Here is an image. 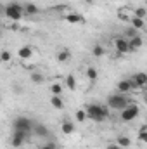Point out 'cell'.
I'll list each match as a JSON object with an SVG mask.
<instances>
[{
    "label": "cell",
    "instance_id": "6da1fadb",
    "mask_svg": "<svg viewBox=\"0 0 147 149\" xmlns=\"http://www.w3.org/2000/svg\"><path fill=\"white\" fill-rule=\"evenodd\" d=\"M85 113H87V118H90L95 123H102L104 120H107L111 116L109 108L104 104H88L85 108Z\"/></svg>",
    "mask_w": 147,
    "mask_h": 149
},
{
    "label": "cell",
    "instance_id": "7a4b0ae2",
    "mask_svg": "<svg viewBox=\"0 0 147 149\" xmlns=\"http://www.w3.org/2000/svg\"><path fill=\"white\" fill-rule=\"evenodd\" d=\"M130 104V101H128V97L125 95V94H112L107 97V102H106V106L109 108V109H116V111H121L123 108H126Z\"/></svg>",
    "mask_w": 147,
    "mask_h": 149
},
{
    "label": "cell",
    "instance_id": "3957f363",
    "mask_svg": "<svg viewBox=\"0 0 147 149\" xmlns=\"http://www.w3.org/2000/svg\"><path fill=\"white\" fill-rule=\"evenodd\" d=\"M3 14L9 17V19H12V21H19L21 17H23V5L21 3H17V2H12V3H9V5H5V9H3Z\"/></svg>",
    "mask_w": 147,
    "mask_h": 149
},
{
    "label": "cell",
    "instance_id": "277c9868",
    "mask_svg": "<svg viewBox=\"0 0 147 149\" xmlns=\"http://www.w3.org/2000/svg\"><path fill=\"white\" fill-rule=\"evenodd\" d=\"M33 125L35 123L28 116H16L14 121H12V128L14 130H21V132H26V134H30L33 130Z\"/></svg>",
    "mask_w": 147,
    "mask_h": 149
},
{
    "label": "cell",
    "instance_id": "5b68a950",
    "mask_svg": "<svg viewBox=\"0 0 147 149\" xmlns=\"http://www.w3.org/2000/svg\"><path fill=\"white\" fill-rule=\"evenodd\" d=\"M140 114V108L137 106V104H128L126 108H123L121 109V113H119V118L123 120V121H133L137 116Z\"/></svg>",
    "mask_w": 147,
    "mask_h": 149
},
{
    "label": "cell",
    "instance_id": "8992f818",
    "mask_svg": "<svg viewBox=\"0 0 147 149\" xmlns=\"http://www.w3.org/2000/svg\"><path fill=\"white\" fill-rule=\"evenodd\" d=\"M26 132H21V130H14L12 132V139H10V146L12 148H21L23 144H24V141H26Z\"/></svg>",
    "mask_w": 147,
    "mask_h": 149
},
{
    "label": "cell",
    "instance_id": "52a82bcc",
    "mask_svg": "<svg viewBox=\"0 0 147 149\" xmlns=\"http://www.w3.org/2000/svg\"><path fill=\"white\" fill-rule=\"evenodd\" d=\"M62 19L69 24H83L85 23V16L83 14H76V12H71V14H64Z\"/></svg>",
    "mask_w": 147,
    "mask_h": 149
},
{
    "label": "cell",
    "instance_id": "ba28073f",
    "mask_svg": "<svg viewBox=\"0 0 147 149\" xmlns=\"http://www.w3.org/2000/svg\"><path fill=\"white\" fill-rule=\"evenodd\" d=\"M142 43H144L142 37H139V35L132 37L130 40H128V52H135V50H139V49L142 47Z\"/></svg>",
    "mask_w": 147,
    "mask_h": 149
},
{
    "label": "cell",
    "instance_id": "9c48e42d",
    "mask_svg": "<svg viewBox=\"0 0 147 149\" xmlns=\"http://www.w3.org/2000/svg\"><path fill=\"white\" fill-rule=\"evenodd\" d=\"M114 47H116V50H118V54H126L128 52V40L126 38H116V42H114Z\"/></svg>",
    "mask_w": 147,
    "mask_h": 149
},
{
    "label": "cell",
    "instance_id": "30bf717a",
    "mask_svg": "<svg viewBox=\"0 0 147 149\" xmlns=\"http://www.w3.org/2000/svg\"><path fill=\"white\" fill-rule=\"evenodd\" d=\"M31 132H33L37 137H43V139H45V137H49V128H47L43 123H35Z\"/></svg>",
    "mask_w": 147,
    "mask_h": 149
},
{
    "label": "cell",
    "instance_id": "8fae6325",
    "mask_svg": "<svg viewBox=\"0 0 147 149\" xmlns=\"http://www.w3.org/2000/svg\"><path fill=\"white\" fill-rule=\"evenodd\" d=\"M116 88H118V94H128V92H132V83H130V80H121V81H118Z\"/></svg>",
    "mask_w": 147,
    "mask_h": 149
},
{
    "label": "cell",
    "instance_id": "7c38bea8",
    "mask_svg": "<svg viewBox=\"0 0 147 149\" xmlns=\"http://www.w3.org/2000/svg\"><path fill=\"white\" fill-rule=\"evenodd\" d=\"M17 56H19L23 61L30 59V57L33 56V49H31V45H24V47H21V49L17 50Z\"/></svg>",
    "mask_w": 147,
    "mask_h": 149
},
{
    "label": "cell",
    "instance_id": "4fadbf2b",
    "mask_svg": "<svg viewBox=\"0 0 147 149\" xmlns=\"http://www.w3.org/2000/svg\"><path fill=\"white\" fill-rule=\"evenodd\" d=\"M57 61L59 63H69L71 61V50L69 49H61L59 52H57Z\"/></svg>",
    "mask_w": 147,
    "mask_h": 149
},
{
    "label": "cell",
    "instance_id": "5bb4252c",
    "mask_svg": "<svg viewBox=\"0 0 147 149\" xmlns=\"http://www.w3.org/2000/svg\"><path fill=\"white\" fill-rule=\"evenodd\" d=\"M132 80L137 83V87H139V88H142V87H146V85H147V74L142 73V71H140V73H135L133 76H132Z\"/></svg>",
    "mask_w": 147,
    "mask_h": 149
},
{
    "label": "cell",
    "instance_id": "9a60e30c",
    "mask_svg": "<svg viewBox=\"0 0 147 149\" xmlns=\"http://www.w3.org/2000/svg\"><path fill=\"white\" fill-rule=\"evenodd\" d=\"M23 12H24V14H28V16H35V14L40 12V9H38L35 3L28 2V3H24V5H23Z\"/></svg>",
    "mask_w": 147,
    "mask_h": 149
},
{
    "label": "cell",
    "instance_id": "2e32d148",
    "mask_svg": "<svg viewBox=\"0 0 147 149\" xmlns=\"http://www.w3.org/2000/svg\"><path fill=\"white\" fill-rule=\"evenodd\" d=\"M50 106L55 109H64V101L61 95H50Z\"/></svg>",
    "mask_w": 147,
    "mask_h": 149
},
{
    "label": "cell",
    "instance_id": "e0dca14e",
    "mask_svg": "<svg viewBox=\"0 0 147 149\" xmlns=\"http://www.w3.org/2000/svg\"><path fill=\"white\" fill-rule=\"evenodd\" d=\"M116 144L119 146L121 149H126L132 146V139L130 137H126V135H119L118 139H116Z\"/></svg>",
    "mask_w": 147,
    "mask_h": 149
},
{
    "label": "cell",
    "instance_id": "ac0fdd59",
    "mask_svg": "<svg viewBox=\"0 0 147 149\" xmlns=\"http://www.w3.org/2000/svg\"><path fill=\"white\" fill-rule=\"evenodd\" d=\"M61 130H62L66 135L73 134V132H74V123H73V121H68V120H64V121H62V125H61Z\"/></svg>",
    "mask_w": 147,
    "mask_h": 149
},
{
    "label": "cell",
    "instance_id": "d6986e66",
    "mask_svg": "<svg viewBox=\"0 0 147 149\" xmlns=\"http://www.w3.org/2000/svg\"><path fill=\"white\" fill-rule=\"evenodd\" d=\"M130 23H132V28H133V30H142V28L146 26L144 19H139V17H135V16L130 17Z\"/></svg>",
    "mask_w": 147,
    "mask_h": 149
},
{
    "label": "cell",
    "instance_id": "ffe728a7",
    "mask_svg": "<svg viewBox=\"0 0 147 149\" xmlns=\"http://www.w3.org/2000/svg\"><path fill=\"white\" fill-rule=\"evenodd\" d=\"M104 54H106V49H104L102 45H99V43H97V45H94V47H92V56H94V57H102Z\"/></svg>",
    "mask_w": 147,
    "mask_h": 149
},
{
    "label": "cell",
    "instance_id": "44dd1931",
    "mask_svg": "<svg viewBox=\"0 0 147 149\" xmlns=\"http://www.w3.org/2000/svg\"><path fill=\"white\" fill-rule=\"evenodd\" d=\"M62 92H64V87L61 83H52L50 85V94L52 95H61Z\"/></svg>",
    "mask_w": 147,
    "mask_h": 149
},
{
    "label": "cell",
    "instance_id": "7402d4cb",
    "mask_svg": "<svg viewBox=\"0 0 147 149\" xmlns=\"http://www.w3.org/2000/svg\"><path fill=\"white\" fill-rule=\"evenodd\" d=\"M64 81H66V87H68L69 90H74V88H76V78H74V74H68Z\"/></svg>",
    "mask_w": 147,
    "mask_h": 149
},
{
    "label": "cell",
    "instance_id": "603a6c76",
    "mask_svg": "<svg viewBox=\"0 0 147 149\" xmlns=\"http://www.w3.org/2000/svg\"><path fill=\"white\" fill-rule=\"evenodd\" d=\"M139 141L140 142H147V125H142L139 128Z\"/></svg>",
    "mask_w": 147,
    "mask_h": 149
},
{
    "label": "cell",
    "instance_id": "cb8c5ba5",
    "mask_svg": "<svg viewBox=\"0 0 147 149\" xmlns=\"http://www.w3.org/2000/svg\"><path fill=\"white\" fill-rule=\"evenodd\" d=\"M30 78H31V81H33V83H38V85H40V83H43V74L38 73V71L31 73V76H30Z\"/></svg>",
    "mask_w": 147,
    "mask_h": 149
},
{
    "label": "cell",
    "instance_id": "d4e9b609",
    "mask_svg": "<svg viewBox=\"0 0 147 149\" xmlns=\"http://www.w3.org/2000/svg\"><path fill=\"white\" fill-rule=\"evenodd\" d=\"M97 76H99V74H97V70H95V68H92V66H90V68L87 70V78H88V80H92V81H94V80H97Z\"/></svg>",
    "mask_w": 147,
    "mask_h": 149
},
{
    "label": "cell",
    "instance_id": "484cf974",
    "mask_svg": "<svg viewBox=\"0 0 147 149\" xmlns=\"http://www.w3.org/2000/svg\"><path fill=\"white\" fill-rule=\"evenodd\" d=\"M74 118H76L80 123H83V121L87 120V113H85V109H78V111H76V114H74Z\"/></svg>",
    "mask_w": 147,
    "mask_h": 149
},
{
    "label": "cell",
    "instance_id": "4316f807",
    "mask_svg": "<svg viewBox=\"0 0 147 149\" xmlns=\"http://www.w3.org/2000/svg\"><path fill=\"white\" fill-rule=\"evenodd\" d=\"M146 9H144V7H140V9H137V10H135V12H133V16H135V17H139V19H144V17H146Z\"/></svg>",
    "mask_w": 147,
    "mask_h": 149
},
{
    "label": "cell",
    "instance_id": "83f0119b",
    "mask_svg": "<svg viewBox=\"0 0 147 149\" xmlns=\"http://www.w3.org/2000/svg\"><path fill=\"white\" fill-rule=\"evenodd\" d=\"M0 59H2V63H9V61H10V52H9V50H3V52L0 54Z\"/></svg>",
    "mask_w": 147,
    "mask_h": 149
},
{
    "label": "cell",
    "instance_id": "f1b7e54d",
    "mask_svg": "<svg viewBox=\"0 0 147 149\" xmlns=\"http://www.w3.org/2000/svg\"><path fill=\"white\" fill-rule=\"evenodd\" d=\"M40 149H57V144L55 142H47V144H43Z\"/></svg>",
    "mask_w": 147,
    "mask_h": 149
},
{
    "label": "cell",
    "instance_id": "f546056e",
    "mask_svg": "<svg viewBox=\"0 0 147 149\" xmlns=\"http://www.w3.org/2000/svg\"><path fill=\"white\" fill-rule=\"evenodd\" d=\"M125 35H126V37H135V35H137V33H135V30H133V28H128V30H126V31H125Z\"/></svg>",
    "mask_w": 147,
    "mask_h": 149
},
{
    "label": "cell",
    "instance_id": "4dcf8cb0",
    "mask_svg": "<svg viewBox=\"0 0 147 149\" xmlns=\"http://www.w3.org/2000/svg\"><path fill=\"white\" fill-rule=\"evenodd\" d=\"M106 149H121V148H119L118 144H107V146H106Z\"/></svg>",
    "mask_w": 147,
    "mask_h": 149
},
{
    "label": "cell",
    "instance_id": "1f68e13d",
    "mask_svg": "<svg viewBox=\"0 0 147 149\" xmlns=\"http://www.w3.org/2000/svg\"><path fill=\"white\" fill-rule=\"evenodd\" d=\"M85 2H87V3H90V5L94 3V0H85Z\"/></svg>",
    "mask_w": 147,
    "mask_h": 149
},
{
    "label": "cell",
    "instance_id": "d6a6232c",
    "mask_svg": "<svg viewBox=\"0 0 147 149\" xmlns=\"http://www.w3.org/2000/svg\"><path fill=\"white\" fill-rule=\"evenodd\" d=\"M0 37H2V28H0Z\"/></svg>",
    "mask_w": 147,
    "mask_h": 149
},
{
    "label": "cell",
    "instance_id": "836d02e7",
    "mask_svg": "<svg viewBox=\"0 0 147 149\" xmlns=\"http://www.w3.org/2000/svg\"><path fill=\"white\" fill-rule=\"evenodd\" d=\"M0 63H2V59H0Z\"/></svg>",
    "mask_w": 147,
    "mask_h": 149
}]
</instances>
